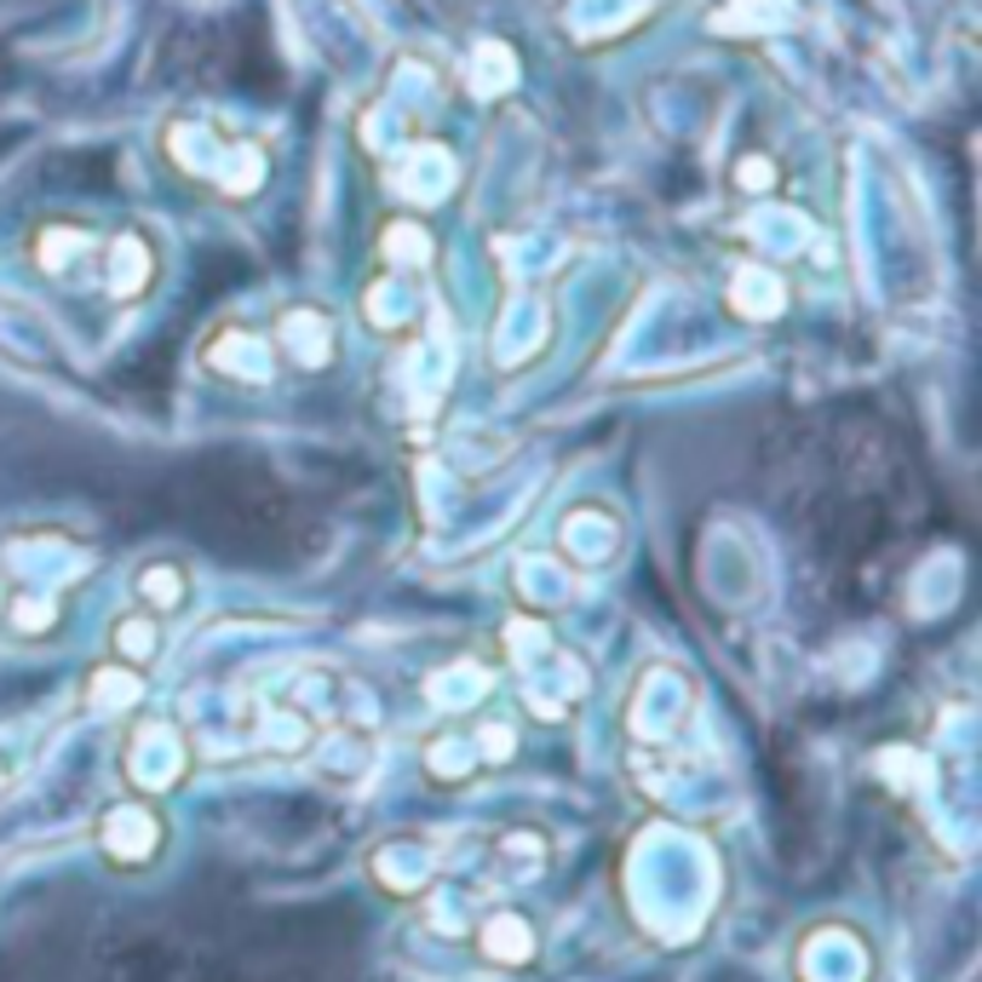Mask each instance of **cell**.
Wrapping results in <instances>:
<instances>
[{
  "instance_id": "cell-1",
  "label": "cell",
  "mask_w": 982,
  "mask_h": 982,
  "mask_svg": "<svg viewBox=\"0 0 982 982\" xmlns=\"http://www.w3.org/2000/svg\"><path fill=\"white\" fill-rule=\"evenodd\" d=\"M138 592L150 597V604H162V609H173L178 597H185V575H178L173 564H155V569H144L138 575Z\"/></svg>"
},
{
  "instance_id": "cell-2",
  "label": "cell",
  "mask_w": 982,
  "mask_h": 982,
  "mask_svg": "<svg viewBox=\"0 0 982 982\" xmlns=\"http://www.w3.org/2000/svg\"><path fill=\"white\" fill-rule=\"evenodd\" d=\"M115 644H122L127 660H150L155 655V620H144V615L115 620Z\"/></svg>"
},
{
  "instance_id": "cell-3",
  "label": "cell",
  "mask_w": 982,
  "mask_h": 982,
  "mask_svg": "<svg viewBox=\"0 0 982 982\" xmlns=\"http://www.w3.org/2000/svg\"><path fill=\"white\" fill-rule=\"evenodd\" d=\"M770 178H776V173H770V162H753V155L735 167V185H770Z\"/></svg>"
}]
</instances>
